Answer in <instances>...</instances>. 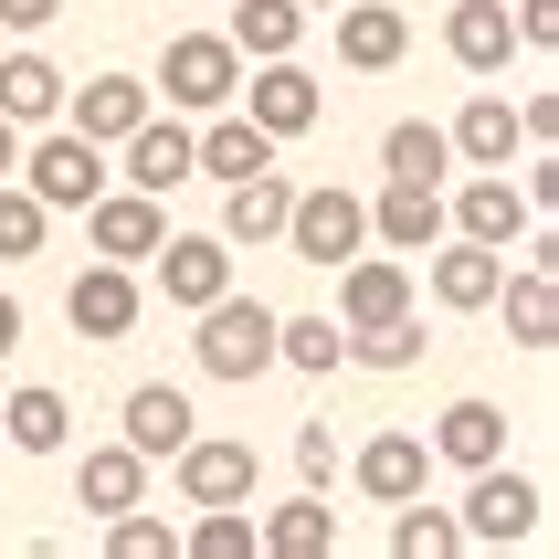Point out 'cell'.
Listing matches in <instances>:
<instances>
[{
	"label": "cell",
	"mask_w": 559,
	"mask_h": 559,
	"mask_svg": "<svg viewBox=\"0 0 559 559\" xmlns=\"http://www.w3.org/2000/svg\"><path fill=\"white\" fill-rule=\"evenodd\" d=\"M106 559H180V528H169V518H148V497H138V507H117V518H106Z\"/></svg>",
	"instance_id": "34"
},
{
	"label": "cell",
	"mask_w": 559,
	"mask_h": 559,
	"mask_svg": "<svg viewBox=\"0 0 559 559\" xmlns=\"http://www.w3.org/2000/svg\"><path fill=\"white\" fill-rule=\"evenodd\" d=\"M148 106H158L148 74H85V85H63V127H74V138H95V148H117Z\"/></svg>",
	"instance_id": "10"
},
{
	"label": "cell",
	"mask_w": 559,
	"mask_h": 559,
	"mask_svg": "<svg viewBox=\"0 0 559 559\" xmlns=\"http://www.w3.org/2000/svg\"><path fill=\"white\" fill-rule=\"evenodd\" d=\"M348 475H359V497L402 507V497H423V486H433V443H423V433H370Z\"/></svg>",
	"instance_id": "19"
},
{
	"label": "cell",
	"mask_w": 559,
	"mask_h": 559,
	"mask_svg": "<svg viewBox=\"0 0 559 559\" xmlns=\"http://www.w3.org/2000/svg\"><path fill=\"white\" fill-rule=\"evenodd\" d=\"M423 348H433V338H423V317H380V328H348V359H359V370H412V359H423Z\"/></svg>",
	"instance_id": "33"
},
{
	"label": "cell",
	"mask_w": 559,
	"mask_h": 559,
	"mask_svg": "<svg viewBox=\"0 0 559 559\" xmlns=\"http://www.w3.org/2000/svg\"><path fill=\"white\" fill-rule=\"evenodd\" d=\"M0 443H11V454H63V443H74V402H63L53 380H22V391L0 402Z\"/></svg>",
	"instance_id": "20"
},
{
	"label": "cell",
	"mask_w": 559,
	"mask_h": 559,
	"mask_svg": "<svg viewBox=\"0 0 559 559\" xmlns=\"http://www.w3.org/2000/svg\"><path fill=\"white\" fill-rule=\"evenodd\" d=\"M497 307H507V338L518 348H559V264L528 253L518 275H497Z\"/></svg>",
	"instance_id": "17"
},
{
	"label": "cell",
	"mask_w": 559,
	"mask_h": 559,
	"mask_svg": "<svg viewBox=\"0 0 559 559\" xmlns=\"http://www.w3.org/2000/svg\"><path fill=\"white\" fill-rule=\"evenodd\" d=\"M454 138V158L465 169H507V158H528V138H518V106L507 95H465V117L443 127Z\"/></svg>",
	"instance_id": "24"
},
{
	"label": "cell",
	"mask_w": 559,
	"mask_h": 559,
	"mask_svg": "<svg viewBox=\"0 0 559 559\" xmlns=\"http://www.w3.org/2000/svg\"><path fill=\"white\" fill-rule=\"evenodd\" d=\"M169 465H180V497H190V507H253V443L190 433Z\"/></svg>",
	"instance_id": "13"
},
{
	"label": "cell",
	"mask_w": 559,
	"mask_h": 559,
	"mask_svg": "<svg viewBox=\"0 0 559 559\" xmlns=\"http://www.w3.org/2000/svg\"><path fill=\"white\" fill-rule=\"evenodd\" d=\"M138 497H148V454L138 443H95L85 465H74V507H95V518H117Z\"/></svg>",
	"instance_id": "25"
},
{
	"label": "cell",
	"mask_w": 559,
	"mask_h": 559,
	"mask_svg": "<svg viewBox=\"0 0 559 559\" xmlns=\"http://www.w3.org/2000/svg\"><path fill=\"white\" fill-rule=\"evenodd\" d=\"M443 53L465 63V74H507V53H518V22H507V0H454V22H443Z\"/></svg>",
	"instance_id": "23"
},
{
	"label": "cell",
	"mask_w": 559,
	"mask_h": 559,
	"mask_svg": "<svg viewBox=\"0 0 559 559\" xmlns=\"http://www.w3.org/2000/svg\"><path fill=\"white\" fill-rule=\"evenodd\" d=\"M328 22H338V63L348 74H391V63L412 53V22L391 11V0H338Z\"/></svg>",
	"instance_id": "16"
},
{
	"label": "cell",
	"mask_w": 559,
	"mask_h": 559,
	"mask_svg": "<svg viewBox=\"0 0 559 559\" xmlns=\"http://www.w3.org/2000/svg\"><path fill=\"white\" fill-rule=\"evenodd\" d=\"M423 443H433V465H465L475 475V465H497V454H507V412L497 402H454Z\"/></svg>",
	"instance_id": "27"
},
{
	"label": "cell",
	"mask_w": 559,
	"mask_h": 559,
	"mask_svg": "<svg viewBox=\"0 0 559 559\" xmlns=\"http://www.w3.org/2000/svg\"><path fill=\"white\" fill-rule=\"evenodd\" d=\"M0 117H11V127H53V117H63V63L0 53Z\"/></svg>",
	"instance_id": "28"
},
{
	"label": "cell",
	"mask_w": 559,
	"mask_h": 559,
	"mask_svg": "<svg viewBox=\"0 0 559 559\" xmlns=\"http://www.w3.org/2000/svg\"><path fill=\"white\" fill-rule=\"evenodd\" d=\"M454 549H465L454 507H423V497H402V507H391V559H454Z\"/></svg>",
	"instance_id": "31"
},
{
	"label": "cell",
	"mask_w": 559,
	"mask_h": 559,
	"mask_svg": "<svg viewBox=\"0 0 559 559\" xmlns=\"http://www.w3.org/2000/svg\"><path fill=\"white\" fill-rule=\"evenodd\" d=\"M233 201H222V243H285V212H296V180L285 169H253V180H222Z\"/></svg>",
	"instance_id": "18"
},
{
	"label": "cell",
	"mask_w": 559,
	"mask_h": 559,
	"mask_svg": "<svg viewBox=\"0 0 559 559\" xmlns=\"http://www.w3.org/2000/svg\"><path fill=\"white\" fill-rule=\"evenodd\" d=\"M359 243H370V201L359 190H338V180L296 190V212H285V253L296 264H348Z\"/></svg>",
	"instance_id": "4"
},
{
	"label": "cell",
	"mask_w": 559,
	"mask_h": 559,
	"mask_svg": "<svg viewBox=\"0 0 559 559\" xmlns=\"http://www.w3.org/2000/svg\"><path fill=\"white\" fill-rule=\"evenodd\" d=\"M233 95H243V117L264 127L275 148H285V138H307V127L328 117V95H317V74L296 53H264V63H253V85H233Z\"/></svg>",
	"instance_id": "6"
},
{
	"label": "cell",
	"mask_w": 559,
	"mask_h": 559,
	"mask_svg": "<svg viewBox=\"0 0 559 559\" xmlns=\"http://www.w3.org/2000/svg\"><path fill=\"white\" fill-rule=\"evenodd\" d=\"M117 148H127V190H148V201H169L180 180H201V169H190V127H180V117H158V106L127 127Z\"/></svg>",
	"instance_id": "14"
},
{
	"label": "cell",
	"mask_w": 559,
	"mask_h": 559,
	"mask_svg": "<svg viewBox=\"0 0 559 559\" xmlns=\"http://www.w3.org/2000/svg\"><path fill=\"white\" fill-rule=\"evenodd\" d=\"M233 85H243L233 32H180V43L158 53V85L148 95H169V117H212V106H233Z\"/></svg>",
	"instance_id": "3"
},
{
	"label": "cell",
	"mask_w": 559,
	"mask_h": 559,
	"mask_svg": "<svg viewBox=\"0 0 559 559\" xmlns=\"http://www.w3.org/2000/svg\"><path fill=\"white\" fill-rule=\"evenodd\" d=\"M307 0H233V53L243 63H264V53H296V43H307Z\"/></svg>",
	"instance_id": "29"
},
{
	"label": "cell",
	"mask_w": 559,
	"mask_h": 559,
	"mask_svg": "<svg viewBox=\"0 0 559 559\" xmlns=\"http://www.w3.org/2000/svg\"><path fill=\"white\" fill-rule=\"evenodd\" d=\"M11 180L43 201V212H85L95 190H106V148L95 138H74V127H43V148H22V169Z\"/></svg>",
	"instance_id": "5"
},
{
	"label": "cell",
	"mask_w": 559,
	"mask_h": 559,
	"mask_svg": "<svg viewBox=\"0 0 559 559\" xmlns=\"http://www.w3.org/2000/svg\"><path fill=\"white\" fill-rule=\"evenodd\" d=\"M528 190H518V180H507V169H475V180L465 190H454V201H443V233H465V243H528Z\"/></svg>",
	"instance_id": "8"
},
{
	"label": "cell",
	"mask_w": 559,
	"mask_h": 559,
	"mask_svg": "<svg viewBox=\"0 0 559 559\" xmlns=\"http://www.w3.org/2000/svg\"><path fill=\"white\" fill-rule=\"evenodd\" d=\"M138 307H148V296H138V264H106V253L63 285V317H74V338H95V348H117L127 328H138Z\"/></svg>",
	"instance_id": "7"
},
{
	"label": "cell",
	"mask_w": 559,
	"mask_h": 559,
	"mask_svg": "<svg viewBox=\"0 0 559 559\" xmlns=\"http://www.w3.org/2000/svg\"><path fill=\"white\" fill-rule=\"evenodd\" d=\"M296 475H307V486H328V475H338V433H328V423H307V433H296Z\"/></svg>",
	"instance_id": "38"
},
{
	"label": "cell",
	"mask_w": 559,
	"mask_h": 559,
	"mask_svg": "<svg viewBox=\"0 0 559 559\" xmlns=\"http://www.w3.org/2000/svg\"><path fill=\"white\" fill-rule=\"evenodd\" d=\"M518 138H528V148H549V138H559V95H528V106H518Z\"/></svg>",
	"instance_id": "39"
},
{
	"label": "cell",
	"mask_w": 559,
	"mask_h": 559,
	"mask_svg": "<svg viewBox=\"0 0 559 559\" xmlns=\"http://www.w3.org/2000/svg\"><path fill=\"white\" fill-rule=\"evenodd\" d=\"M275 359H285V370H338L348 328H338V317H275Z\"/></svg>",
	"instance_id": "32"
},
{
	"label": "cell",
	"mask_w": 559,
	"mask_h": 559,
	"mask_svg": "<svg viewBox=\"0 0 559 559\" xmlns=\"http://www.w3.org/2000/svg\"><path fill=\"white\" fill-rule=\"evenodd\" d=\"M158 296H169V307H212L222 285H233V243H222V233H158Z\"/></svg>",
	"instance_id": "9"
},
{
	"label": "cell",
	"mask_w": 559,
	"mask_h": 559,
	"mask_svg": "<svg viewBox=\"0 0 559 559\" xmlns=\"http://www.w3.org/2000/svg\"><path fill=\"white\" fill-rule=\"evenodd\" d=\"M328 275H338V328H380V317H402L412 307V264L402 253H348V264H328Z\"/></svg>",
	"instance_id": "12"
},
{
	"label": "cell",
	"mask_w": 559,
	"mask_h": 559,
	"mask_svg": "<svg viewBox=\"0 0 559 559\" xmlns=\"http://www.w3.org/2000/svg\"><path fill=\"white\" fill-rule=\"evenodd\" d=\"M11 348H22V307H11V296H0V359H11Z\"/></svg>",
	"instance_id": "42"
},
{
	"label": "cell",
	"mask_w": 559,
	"mask_h": 559,
	"mask_svg": "<svg viewBox=\"0 0 559 559\" xmlns=\"http://www.w3.org/2000/svg\"><path fill=\"white\" fill-rule=\"evenodd\" d=\"M380 169H391V180H433V190H443V169H454V138H443L433 117H402L391 138H380Z\"/></svg>",
	"instance_id": "30"
},
{
	"label": "cell",
	"mask_w": 559,
	"mask_h": 559,
	"mask_svg": "<svg viewBox=\"0 0 559 559\" xmlns=\"http://www.w3.org/2000/svg\"><path fill=\"white\" fill-rule=\"evenodd\" d=\"M180 559H253V518L243 507H201L180 528Z\"/></svg>",
	"instance_id": "35"
},
{
	"label": "cell",
	"mask_w": 559,
	"mask_h": 559,
	"mask_svg": "<svg viewBox=\"0 0 559 559\" xmlns=\"http://www.w3.org/2000/svg\"><path fill=\"white\" fill-rule=\"evenodd\" d=\"M11 169H22V127L0 117V180H11Z\"/></svg>",
	"instance_id": "41"
},
{
	"label": "cell",
	"mask_w": 559,
	"mask_h": 559,
	"mask_svg": "<svg viewBox=\"0 0 559 559\" xmlns=\"http://www.w3.org/2000/svg\"><path fill=\"white\" fill-rule=\"evenodd\" d=\"M307 11H338V0H307Z\"/></svg>",
	"instance_id": "43"
},
{
	"label": "cell",
	"mask_w": 559,
	"mask_h": 559,
	"mask_svg": "<svg viewBox=\"0 0 559 559\" xmlns=\"http://www.w3.org/2000/svg\"><path fill=\"white\" fill-rule=\"evenodd\" d=\"M253 549L264 559H338V507L317 497H296V507H275V518H253Z\"/></svg>",
	"instance_id": "22"
},
{
	"label": "cell",
	"mask_w": 559,
	"mask_h": 559,
	"mask_svg": "<svg viewBox=\"0 0 559 559\" xmlns=\"http://www.w3.org/2000/svg\"><path fill=\"white\" fill-rule=\"evenodd\" d=\"M190 317H201L190 359H201L212 380H264L275 370V307H264V296H233V285H222L212 307H190Z\"/></svg>",
	"instance_id": "2"
},
{
	"label": "cell",
	"mask_w": 559,
	"mask_h": 559,
	"mask_svg": "<svg viewBox=\"0 0 559 559\" xmlns=\"http://www.w3.org/2000/svg\"><path fill=\"white\" fill-rule=\"evenodd\" d=\"M158 233H169V212H158L148 190H95L85 201V243L106 253V264H148Z\"/></svg>",
	"instance_id": "11"
},
{
	"label": "cell",
	"mask_w": 559,
	"mask_h": 559,
	"mask_svg": "<svg viewBox=\"0 0 559 559\" xmlns=\"http://www.w3.org/2000/svg\"><path fill=\"white\" fill-rule=\"evenodd\" d=\"M43 233H53V212H43L22 180H0V264H32V253H43Z\"/></svg>",
	"instance_id": "36"
},
{
	"label": "cell",
	"mask_w": 559,
	"mask_h": 559,
	"mask_svg": "<svg viewBox=\"0 0 559 559\" xmlns=\"http://www.w3.org/2000/svg\"><path fill=\"white\" fill-rule=\"evenodd\" d=\"M507 22H518V53H549L559 43V0H518Z\"/></svg>",
	"instance_id": "37"
},
{
	"label": "cell",
	"mask_w": 559,
	"mask_h": 559,
	"mask_svg": "<svg viewBox=\"0 0 559 559\" xmlns=\"http://www.w3.org/2000/svg\"><path fill=\"white\" fill-rule=\"evenodd\" d=\"M370 243H380V253H433V243H443V190H433V180H380Z\"/></svg>",
	"instance_id": "15"
},
{
	"label": "cell",
	"mask_w": 559,
	"mask_h": 559,
	"mask_svg": "<svg viewBox=\"0 0 559 559\" xmlns=\"http://www.w3.org/2000/svg\"><path fill=\"white\" fill-rule=\"evenodd\" d=\"M497 275H507V253H497V243H465V233H454V243L433 253V307H443V317L497 307Z\"/></svg>",
	"instance_id": "21"
},
{
	"label": "cell",
	"mask_w": 559,
	"mask_h": 559,
	"mask_svg": "<svg viewBox=\"0 0 559 559\" xmlns=\"http://www.w3.org/2000/svg\"><path fill=\"white\" fill-rule=\"evenodd\" d=\"M117 443H138V454H180L190 443V391H169V380H138V391H127V433Z\"/></svg>",
	"instance_id": "26"
},
{
	"label": "cell",
	"mask_w": 559,
	"mask_h": 559,
	"mask_svg": "<svg viewBox=\"0 0 559 559\" xmlns=\"http://www.w3.org/2000/svg\"><path fill=\"white\" fill-rule=\"evenodd\" d=\"M454 528H465V549H528L538 528H549V486L538 475H518L497 454V465H475L465 507H454Z\"/></svg>",
	"instance_id": "1"
},
{
	"label": "cell",
	"mask_w": 559,
	"mask_h": 559,
	"mask_svg": "<svg viewBox=\"0 0 559 559\" xmlns=\"http://www.w3.org/2000/svg\"><path fill=\"white\" fill-rule=\"evenodd\" d=\"M53 11H63V0H0V32H43Z\"/></svg>",
	"instance_id": "40"
}]
</instances>
